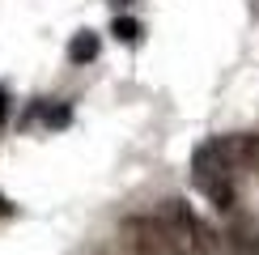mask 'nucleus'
I'll list each match as a JSON object with an SVG mask.
<instances>
[{
	"label": "nucleus",
	"instance_id": "obj_7",
	"mask_svg": "<svg viewBox=\"0 0 259 255\" xmlns=\"http://www.w3.org/2000/svg\"><path fill=\"white\" fill-rule=\"evenodd\" d=\"M136 34H140V26H136L132 17H119V21H115V38H123V42H132Z\"/></svg>",
	"mask_w": 259,
	"mask_h": 255
},
{
	"label": "nucleus",
	"instance_id": "obj_2",
	"mask_svg": "<svg viewBox=\"0 0 259 255\" xmlns=\"http://www.w3.org/2000/svg\"><path fill=\"white\" fill-rule=\"evenodd\" d=\"M161 230H166L175 255H217V234L196 217V208L183 204V200H166L157 212Z\"/></svg>",
	"mask_w": 259,
	"mask_h": 255
},
{
	"label": "nucleus",
	"instance_id": "obj_9",
	"mask_svg": "<svg viewBox=\"0 0 259 255\" xmlns=\"http://www.w3.org/2000/svg\"><path fill=\"white\" fill-rule=\"evenodd\" d=\"M5 115H9V94L0 90V123H5Z\"/></svg>",
	"mask_w": 259,
	"mask_h": 255
},
{
	"label": "nucleus",
	"instance_id": "obj_5",
	"mask_svg": "<svg viewBox=\"0 0 259 255\" xmlns=\"http://www.w3.org/2000/svg\"><path fill=\"white\" fill-rule=\"evenodd\" d=\"M225 153H230L234 166L242 170H259V136L255 132H238V136H221Z\"/></svg>",
	"mask_w": 259,
	"mask_h": 255
},
{
	"label": "nucleus",
	"instance_id": "obj_6",
	"mask_svg": "<svg viewBox=\"0 0 259 255\" xmlns=\"http://www.w3.org/2000/svg\"><path fill=\"white\" fill-rule=\"evenodd\" d=\"M68 60H72V64H90V60H98V34H94V30L72 34V42H68Z\"/></svg>",
	"mask_w": 259,
	"mask_h": 255
},
{
	"label": "nucleus",
	"instance_id": "obj_10",
	"mask_svg": "<svg viewBox=\"0 0 259 255\" xmlns=\"http://www.w3.org/2000/svg\"><path fill=\"white\" fill-rule=\"evenodd\" d=\"M9 212H13V204H9V200L0 196V217H9Z\"/></svg>",
	"mask_w": 259,
	"mask_h": 255
},
{
	"label": "nucleus",
	"instance_id": "obj_3",
	"mask_svg": "<svg viewBox=\"0 0 259 255\" xmlns=\"http://www.w3.org/2000/svg\"><path fill=\"white\" fill-rule=\"evenodd\" d=\"M119 234H123L132 255H175V247H170V238H166L157 217H127L119 226Z\"/></svg>",
	"mask_w": 259,
	"mask_h": 255
},
{
	"label": "nucleus",
	"instance_id": "obj_1",
	"mask_svg": "<svg viewBox=\"0 0 259 255\" xmlns=\"http://www.w3.org/2000/svg\"><path fill=\"white\" fill-rule=\"evenodd\" d=\"M230 175H234V162H230V153H225L221 136L217 141H204L196 153H191V179H196V187L221 212H234V204H238V191H234Z\"/></svg>",
	"mask_w": 259,
	"mask_h": 255
},
{
	"label": "nucleus",
	"instance_id": "obj_4",
	"mask_svg": "<svg viewBox=\"0 0 259 255\" xmlns=\"http://www.w3.org/2000/svg\"><path fill=\"white\" fill-rule=\"evenodd\" d=\"M221 242L230 255H259V221L246 212H234L221 230Z\"/></svg>",
	"mask_w": 259,
	"mask_h": 255
},
{
	"label": "nucleus",
	"instance_id": "obj_8",
	"mask_svg": "<svg viewBox=\"0 0 259 255\" xmlns=\"http://www.w3.org/2000/svg\"><path fill=\"white\" fill-rule=\"evenodd\" d=\"M47 123H51V128L68 123V106H47Z\"/></svg>",
	"mask_w": 259,
	"mask_h": 255
}]
</instances>
